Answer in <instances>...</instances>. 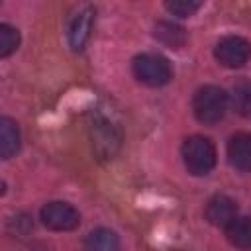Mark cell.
I'll return each instance as SVG.
<instances>
[{"instance_id": "1", "label": "cell", "mask_w": 251, "mask_h": 251, "mask_svg": "<svg viewBox=\"0 0 251 251\" xmlns=\"http://www.w3.org/2000/svg\"><path fill=\"white\" fill-rule=\"evenodd\" d=\"M192 110L200 124H206V126L218 124L226 116V110H227L226 90L214 84H206L198 88L192 100Z\"/></svg>"}, {"instance_id": "2", "label": "cell", "mask_w": 251, "mask_h": 251, "mask_svg": "<svg viewBox=\"0 0 251 251\" xmlns=\"http://www.w3.org/2000/svg\"><path fill=\"white\" fill-rule=\"evenodd\" d=\"M216 147L204 135H190L182 143V161L190 175L202 176L216 167Z\"/></svg>"}, {"instance_id": "3", "label": "cell", "mask_w": 251, "mask_h": 251, "mask_svg": "<svg viewBox=\"0 0 251 251\" xmlns=\"http://www.w3.org/2000/svg\"><path fill=\"white\" fill-rule=\"evenodd\" d=\"M90 143L98 161H112L122 149V133L110 120L98 116L90 124Z\"/></svg>"}, {"instance_id": "4", "label": "cell", "mask_w": 251, "mask_h": 251, "mask_svg": "<svg viewBox=\"0 0 251 251\" xmlns=\"http://www.w3.org/2000/svg\"><path fill=\"white\" fill-rule=\"evenodd\" d=\"M133 75L139 82L147 86H163L173 78V69L169 61L157 53H141L131 63Z\"/></svg>"}, {"instance_id": "5", "label": "cell", "mask_w": 251, "mask_h": 251, "mask_svg": "<svg viewBox=\"0 0 251 251\" xmlns=\"http://www.w3.org/2000/svg\"><path fill=\"white\" fill-rule=\"evenodd\" d=\"M39 218H41V224L51 231H71L80 224L78 210L73 204L61 202V200L47 202L41 208Z\"/></svg>"}, {"instance_id": "6", "label": "cell", "mask_w": 251, "mask_h": 251, "mask_svg": "<svg viewBox=\"0 0 251 251\" xmlns=\"http://www.w3.org/2000/svg\"><path fill=\"white\" fill-rule=\"evenodd\" d=\"M214 57L227 69L243 67L251 57V43L239 35H226L216 43Z\"/></svg>"}, {"instance_id": "7", "label": "cell", "mask_w": 251, "mask_h": 251, "mask_svg": "<svg viewBox=\"0 0 251 251\" xmlns=\"http://www.w3.org/2000/svg\"><path fill=\"white\" fill-rule=\"evenodd\" d=\"M92 25H94V8L92 6H82L76 10V14L73 16L71 24H69V31H67V37H69V45L73 51H82L88 37H90V31H92Z\"/></svg>"}, {"instance_id": "8", "label": "cell", "mask_w": 251, "mask_h": 251, "mask_svg": "<svg viewBox=\"0 0 251 251\" xmlns=\"http://www.w3.org/2000/svg\"><path fill=\"white\" fill-rule=\"evenodd\" d=\"M237 218V204L226 196V194H216L208 200L206 204V220L212 226L218 227H227L231 220Z\"/></svg>"}, {"instance_id": "9", "label": "cell", "mask_w": 251, "mask_h": 251, "mask_svg": "<svg viewBox=\"0 0 251 251\" xmlns=\"http://www.w3.org/2000/svg\"><path fill=\"white\" fill-rule=\"evenodd\" d=\"M227 159L233 169L241 173H251V133H233L227 141Z\"/></svg>"}, {"instance_id": "10", "label": "cell", "mask_w": 251, "mask_h": 251, "mask_svg": "<svg viewBox=\"0 0 251 251\" xmlns=\"http://www.w3.org/2000/svg\"><path fill=\"white\" fill-rule=\"evenodd\" d=\"M20 149V129L12 118H0V157L12 159Z\"/></svg>"}, {"instance_id": "11", "label": "cell", "mask_w": 251, "mask_h": 251, "mask_svg": "<svg viewBox=\"0 0 251 251\" xmlns=\"http://www.w3.org/2000/svg\"><path fill=\"white\" fill-rule=\"evenodd\" d=\"M84 251H120V237L108 227H96L84 237Z\"/></svg>"}, {"instance_id": "12", "label": "cell", "mask_w": 251, "mask_h": 251, "mask_svg": "<svg viewBox=\"0 0 251 251\" xmlns=\"http://www.w3.org/2000/svg\"><path fill=\"white\" fill-rule=\"evenodd\" d=\"M226 235L233 247L251 249V218L237 216L231 220V224L226 227Z\"/></svg>"}, {"instance_id": "13", "label": "cell", "mask_w": 251, "mask_h": 251, "mask_svg": "<svg viewBox=\"0 0 251 251\" xmlns=\"http://www.w3.org/2000/svg\"><path fill=\"white\" fill-rule=\"evenodd\" d=\"M153 35L161 43H165L167 47H171V49H180L186 43V31L180 25L171 24V22H159L155 25Z\"/></svg>"}, {"instance_id": "14", "label": "cell", "mask_w": 251, "mask_h": 251, "mask_svg": "<svg viewBox=\"0 0 251 251\" xmlns=\"http://www.w3.org/2000/svg\"><path fill=\"white\" fill-rule=\"evenodd\" d=\"M231 106L239 116H243V118L251 116V80L241 78L233 84V88H231Z\"/></svg>"}, {"instance_id": "15", "label": "cell", "mask_w": 251, "mask_h": 251, "mask_svg": "<svg viewBox=\"0 0 251 251\" xmlns=\"http://www.w3.org/2000/svg\"><path fill=\"white\" fill-rule=\"evenodd\" d=\"M20 45V31L8 24H0V57L12 55Z\"/></svg>"}, {"instance_id": "16", "label": "cell", "mask_w": 251, "mask_h": 251, "mask_svg": "<svg viewBox=\"0 0 251 251\" xmlns=\"http://www.w3.org/2000/svg\"><path fill=\"white\" fill-rule=\"evenodd\" d=\"M200 2L196 0H173V2H167L165 8L173 14V16H178V18H190L194 16L198 10H200Z\"/></svg>"}]
</instances>
